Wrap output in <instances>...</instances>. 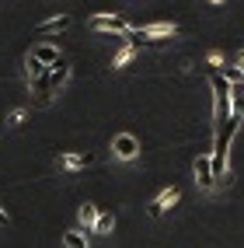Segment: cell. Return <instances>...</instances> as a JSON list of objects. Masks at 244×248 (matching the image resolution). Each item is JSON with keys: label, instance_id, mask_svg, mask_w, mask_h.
Wrapping results in <instances>:
<instances>
[{"label": "cell", "instance_id": "obj_1", "mask_svg": "<svg viewBox=\"0 0 244 248\" xmlns=\"http://www.w3.org/2000/svg\"><path fill=\"white\" fill-rule=\"evenodd\" d=\"M87 25L94 31H112V35H129V31H133V25H129L126 18H119V14H94Z\"/></svg>", "mask_w": 244, "mask_h": 248}, {"label": "cell", "instance_id": "obj_2", "mask_svg": "<svg viewBox=\"0 0 244 248\" xmlns=\"http://www.w3.org/2000/svg\"><path fill=\"white\" fill-rule=\"evenodd\" d=\"M112 154H115L119 161H136L140 157V140L133 133H119L115 140H112Z\"/></svg>", "mask_w": 244, "mask_h": 248}, {"label": "cell", "instance_id": "obj_3", "mask_svg": "<svg viewBox=\"0 0 244 248\" xmlns=\"http://www.w3.org/2000/svg\"><path fill=\"white\" fill-rule=\"evenodd\" d=\"M192 171H195V182H199L202 189H216V175H213V161H209V154H199V157H195Z\"/></svg>", "mask_w": 244, "mask_h": 248}, {"label": "cell", "instance_id": "obj_4", "mask_svg": "<svg viewBox=\"0 0 244 248\" xmlns=\"http://www.w3.org/2000/svg\"><path fill=\"white\" fill-rule=\"evenodd\" d=\"M45 80H49V91H59L63 84H67V80H70V63L67 60H56L53 63V67H49V74H45Z\"/></svg>", "mask_w": 244, "mask_h": 248}, {"label": "cell", "instance_id": "obj_5", "mask_svg": "<svg viewBox=\"0 0 244 248\" xmlns=\"http://www.w3.org/2000/svg\"><path fill=\"white\" fill-rule=\"evenodd\" d=\"M178 200H182V189H178V186L164 189V192H160L157 200L150 203V217H160V213H164V210H171V206H174Z\"/></svg>", "mask_w": 244, "mask_h": 248}, {"label": "cell", "instance_id": "obj_6", "mask_svg": "<svg viewBox=\"0 0 244 248\" xmlns=\"http://www.w3.org/2000/svg\"><path fill=\"white\" fill-rule=\"evenodd\" d=\"M140 31H143L146 39H171V35H174L178 28H174L171 21H154V25H143Z\"/></svg>", "mask_w": 244, "mask_h": 248}, {"label": "cell", "instance_id": "obj_7", "mask_svg": "<svg viewBox=\"0 0 244 248\" xmlns=\"http://www.w3.org/2000/svg\"><path fill=\"white\" fill-rule=\"evenodd\" d=\"M77 217H80V227H84L87 234H91L94 224H98V206H94V203H84V206L77 210Z\"/></svg>", "mask_w": 244, "mask_h": 248}, {"label": "cell", "instance_id": "obj_8", "mask_svg": "<svg viewBox=\"0 0 244 248\" xmlns=\"http://www.w3.org/2000/svg\"><path fill=\"white\" fill-rule=\"evenodd\" d=\"M67 28H70V18H67V14H59V18H49V21H42V25H39L42 35H53V31H67Z\"/></svg>", "mask_w": 244, "mask_h": 248}, {"label": "cell", "instance_id": "obj_9", "mask_svg": "<svg viewBox=\"0 0 244 248\" xmlns=\"http://www.w3.org/2000/svg\"><path fill=\"white\" fill-rule=\"evenodd\" d=\"M31 56H35L39 63H45V67H53V63L59 60V53H56V46H49V42H42V46H35V53H31Z\"/></svg>", "mask_w": 244, "mask_h": 248}, {"label": "cell", "instance_id": "obj_10", "mask_svg": "<svg viewBox=\"0 0 244 248\" xmlns=\"http://www.w3.org/2000/svg\"><path fill=\"white\" fill-rule=\"evenodd\" d=\"M84 164H91V154H63L59 157V168H67V171H77Z\"/></svg>", "mask_w": 244, "mask_h": 248}, {"label": "cell", "instance_id": "obj_11", "mask_svg": "<svg viewBox=\"0 0 244 248\" xmlns=\"http://www.w3.org/2000/svg\"><path fill=\"white\" fill-rule=\"evenodd\" d=\"M230 115L244 119V84H234V91H230Z\"/></svg>", "mask_w": 244, "mask_h": 248}, {"label": "cell", "instance_id": "obj_12", "mask_svg": "<svg viewBox=\"0 0 244 248\" xmlns=\"http://www.w3.org/2000/svg\"><path fill=\"white\" fill-rule=\"evenodd\" d=\"M63 248H87V234L84 231H67L63 234Z\"/></svg>", "mask_w": 244, "mask_h": 248}, {"label": "cell", "instance_id": "obj_13", "mask_svg": "<svg viewBox=\"0 0 244 248\" xmlns=\"http://www.w3.org/2000/svg\"><path fill=\"white\" fill-rule=\"evenodd\" d=\"M25 67H28V80H42V77L49 74V67H45V63H39L35 56H28V60H25Z\"/></svg>", "mask_w": 244, "mask_h": 248}, {"label": "cell", "instance_id": "obj_14", "mask_svg": "<svg viewBox=\"0 0 244 248\" xmlns=\"http://www.w3.org/2000/svg\"><path fill=\"white\" fill-rule=\"evenodd\" d=\"M133 56H136V46H133V42H126V46L119 49V53H115V60H112V67L119 70V67H126V63L133 60Z\"/></svg>", "mask_w": 244, "mask_h": 248}, {"label": "cell", "instance_id": "obj_15", "mask_svg": "<svg viewBox=\"0 0 244 248\" xmlns=\"http://www.w3.org/2000/svg\"><path fill=\"white\" fill-rule=\"evenodd\" d=\"M115 227V217L112 213H98V224H94V234H108V231Z\"/></svg>", "mask_w": 244, "mask_h": 248}, {"label": "cell", "instance_id": "obj_16", "mask_svg": "<svg viewBox=\"0 0 244 248\" xmlns=\"http://www.w3.org/2000/svg\"><path fill=\"white\" fill-rule=\"evenodd\" d=\"M206 63H209L213 70H223V53H220V49H213V53L206 56Z\"/></svg>", "mask_w": 244, "mask_h": 248}, {"label": "cell", "instance_id": "obj_17", "mask_svg": "<svg viewBox=\"0 0 244 248\" xmlns=\"http://www.w3.org/2000/svg\"><path fill=\"white\" fill-rule=\"evenodd\" d=\"M21 123H25V108H14L7 115V126H21Z\"/></svg>", "mask_w": 244, "mask_h": 248}, {"label": "cell", "instance_id": "obj_18", "mask_svg": "<svg viewBox=\"0 0 244 248\" xmlns=\"http://www.w3.org/2000/svg\"><path fill=\"white\" fill-rule=\"evenodd\" d=\"M237 63H241V70H244V49H241V53H237Z\"/></svg>", "mask_w": 244, "mask_h": 248}, {"label": "cell", "instance_id": "obj_19", "mask_svg": "<svg viewBox=\"0 0 244 248\" xmlns=\"http://www.w3.org/2000/svg\"><path fill=\"white\" fill-rule=\"evenodd\" d=\"M0 224H7V213H4V210H0Z\"/></svg>", "mask_w": 244, "mask_h": 248}, {"label": "cell", "instance_id": "obj_20", "mask_svg": "<svg viewBox=\"0 0 244 248\" xmlns=\"http://www.w3.org/2000/svg\"><path fill=\"white\" fill-rule=\"evenodd\" d=\"M209 4H223V0H209Z\"/></svg>", "mask_w": 244, "mask_h": 248}, {"label": "cell", "instance_id": "obj_21", "mask_svg": "<svg viewBox=\"0 0 244 248\" xmlns=\"http://www.w3.org/2000/svg\"><path fill=\"white\" fill-rule=\"evenodd\" d=\"M241 84H244V70H241Z\"/></svg>", "mask_w": 244, "mask_h": 248}]
</instances>
